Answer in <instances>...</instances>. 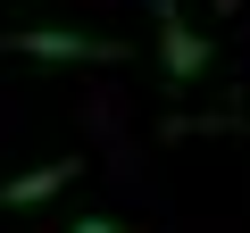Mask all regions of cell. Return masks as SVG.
Instances as JSON below:
<instances>
[{
	"mask_svg": "<svg viewBox=\"0 0 250 233\" xmlns=\"http://www.w3.org/2000/svg\"><path fill=\"white\" fill-rule=\"evenodd\" d=\"M150 34H159V67H167V83H175V92L208 75V58H217V50L184 25V9H175V0H150Z\"/></svg>",
	"mask_w": 250,
	"mask_h": 233,
	"instance_id": "1",
	"label": "cell"
},
{
	"mask_svg": "<svg viewBox=\"0 0 250 233\" xmlns=\"http://www.w3.org/2000/svg\"><path fill=\"white\" fill-rule=\"evenodd\" d=\"M9 50H25V58H92V67H117L125 58V42H108V34H75V25H17L9 34Z\"/></svg>",
	"mask_w": 250,
	"mask_h": 233,
	"instance_id": "2",
	"label": "cell"
},
{
	"mask_svg": "<svg viewBox=\"0 0 250 233\" xmlns=\"http://www.w3.org/2000/svg\"><path fill=\"white\" fill-rule=\"evenodd\" d=\"M83 175V158H42V167H25V175H9L0 183V208H42L50 192H67Z\"/></svg>",
	"mask_w": 250,
	"mask_h": 233,
	"instance_id": "3",
	"label": "cell"
},
{
	"mask_svg": "<svg viewBox=\"0 0 250 233\" xmlns=\"http://www.w3.org/2000/svg\"><path fill=\"white\" fill-rule=\"evenodd\" d=\"M67 233H134V225H125V216H75Z\"/></svg>",
	"mask_w": 250,
	"mask_h": 233,
	"instance_id": "4",
	"label": "cell"
}]
</instances>
